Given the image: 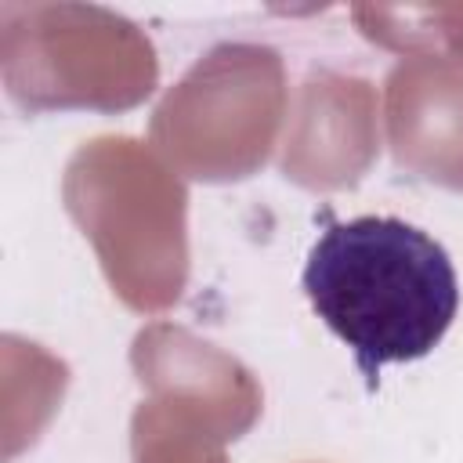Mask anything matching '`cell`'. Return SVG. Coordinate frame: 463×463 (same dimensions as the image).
Masks as SVG:
<instances>
[{"instance_id": "obj_1", "label": "cell", "mask_w": 463, "mask_h": 463, "mask_svg": "<svg viewBox=\"0 0 463 463\" xmlns=\"http://www.w3.org/2000/svg\"><path fill=\"white\" fill-rule=\"evenodd\" d=\"M300 286L326 329L351 347L369 391L383 365L427 358L459 311L449 250L402 217L326 213Z\"/></svg>"}, {"instance_id": "obj_6", "label": "cell", "mask_w": 463, "mask_h": 463, "mask_svg": "<svg viewBox=\"0 0 463 463\" xmlns=\"http://www.w3.org/2000/svg\"><path fill=\"white\" fill-rule=\"evenodd\" d=\"M130 365L148 398L203 420L224 445L239 441L264 409L257 376L217 344L174 322H148L130 344Z\"/></svg>"}, {"instance_id": "obj_5", "label": "cell", "mask_w": 463, "mask_h": 463, "mask_svg": "<svg viewBox=\"0 0 463 463\" xmlns=\"http://www.w3.org/2000/svg\"><path fill=\"white\" fill-rule=\"evenodd\" d=\"M380 156V98L365 76L311 69L286 116L279 170L307 192L354 188Z\"/></svg>"}, {"instance_id": "obj_8", "label": "cell", "mask_w": 463, "mask_h": 463, "mask_svg": "<svg viewBox=\"0 0 463 463\" xmlns=\"http://www.w3.org/2000/svg\"><path fill=\"white\" fill-rule=\"evenodd\" d=\"M358 33L398 54H438L463 69V4H416V7H376L362 4L351 11Z\"/></svg>"}, {"instance_id": "obj_9", "label": "cell", "mask_w": 463, "mask_h": 463, "mask_svg": "<svg viewBox=\"0 0 463 463\" xmlns=\"http://www.w3.org/2000/svg\"><path fill=\"white\" fill-rule=\"evenodd\" d=\"M134 463H228L224 441L192 412L145 398L130 416Z\"/></svg>"}, {"instance_id": "obj_2", "label": "cell", "mask_w": 463, "mask_h": 463, "mask_svg": "<svg viewBox=\"0 0 463 463\" xmlns=\"http://www.w3.org/2000/svg\"><path fill=\"white\" fill-rule=\"evenodd\" d=\"M61 203L130 311L156 315L181 300L188 282V188L152 145L127 134L83 141L65 163Z\"/></svg>"}, {"instance_id": "obj_7", "label": "cell", "mask_w": 463, "mask_h": 463, "mask_svg": "<svg viewBox=\"0 0 463 463\" xmlns=\"http://www.w3.org/2000/svg\"><path fill=\"white\" fill-rule=\"evenodd\" d=\"M383 130L394 163L463 195V69L438 54H402L383 80Z\"/></svg>"}, {"instance_id": "obj_3", "label": "cell", "mask_w": 463, "mask_h": 463, "mask_svg": "<svg viewBox=\"0 0 463 463\" xmlns=\"http://www.w3.org/2000/svg\"><path fill=\"white\" fill-rule=\"evenodd\" d=\"M0 72L25 112H123L159 83L145 29L98 4H0Z\"/></svg>"}, {"instance_id": "obj_4", "label": "cell", "mask_w": 463, "mask_h": 463, "mask_svg": "<svg viewBox=\"0 0 463 463\" xmlns=\"http://www.w3.org/2000/svg\"><path fill=\"white\" fill-rule=\"evenodd\" d=\"M289 116L286 61L268 43L210 47L152 109L148 145L192 181L253 177L275 152Z\"/></svg>"}]
</instances>
